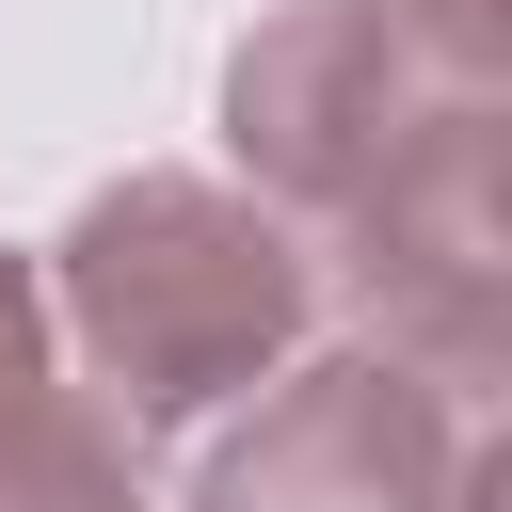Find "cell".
Returning a JSON list of instances; mask_svg holds the SVG:
<instances>
[{"mask_svg":"<svg viewBox=\"0 0 512 512\" xmlns=\"http://www.w3.org/2000/svg\"><path fill=\"white\" fill-rule=\"evenodd\" d=\"M64 320L112 384V416L160 432V416H208L224 384H256L304 336V240L256 224L240 192L128 176L64 224Z\"/></svg>","mask_w":512,"mask_h":512,"instance_id":"cell-1","label":"cell"},{"mask_svg":"<svg viewBox=\"0 0 512 512\" xmlns=\"http://www.w3.org/2000/svg\"><path fill=\"white\" fill-rule=\"evenodd\" d=\"M464 496H480V432L464 384H432L416 352L288 368V400H256V432H224L192 480V512H464Z\"/></svg>","mask_w":512,"mask_h":512,"instance_id":"cell-2","label":"cell"},{"mask_svg":"<svg viewBox=\"0 0 512 512\" xmlns=\"http://www.w3.org/2000/svg\"><path fill=\"white\" fill-rule=\"evenodd\" d=\"M224 112H240V160H256L272 192H304V208L352 224V208L464 112V96L416 112V32H400L384 0H304L288 32L240 48V96H224Z\"/></svg>","mask_w":512,"mask_h":512,"instance_id":"cell-3","label":"cell"},{"mask_svg":"<svg viewBox=\"0 0 512 512\" xmlns=\"http://www.w3.org/2000/svg\"><path fill=\"white\" fill-rule=\"evenodd\" d=\"M128 448H144V432H128L112 400L32 384V400H0V512H144Z\"/></svg>","mask_w":512,"mask_h":512,"instance_id":"cell-4","label":"cell"},{"mask_svg":"<svg viewBox=\"0 0 512 512\" xmlns=\"http://www.w3.org/2000/svg\"><path fill=\"white\" fill-rule=\"evenodd\" d=\"M48 384V304H32V272L0 256V400H32Z\"/></svg>","mask_w":512,"mask_h":512,"instance_id":"cell-5","label":"cell"}]
</instances>
